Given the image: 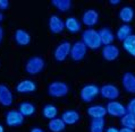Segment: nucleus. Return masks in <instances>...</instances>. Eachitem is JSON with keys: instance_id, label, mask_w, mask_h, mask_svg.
<instances>
[{"instance_id": "obj_30", "label": "nucleus", "mask_w": 135, "mask_h": 132, "mask_svg": "<svg viewBox=\"0 0 135 132\" xmlns=\"http://www.w3.org/2000/svg\"><path fill=\"white\" fill-rule=\"evenodd\" d=\"M126 108H127V113H129V114H132V115L135 116V97L128 102Z\"/></svg>"}, {"instance_id": "obj_3", "label": "nucleus", "mask_w": 135, "mask_h": 132, "mask_svg": "<svg viewBox=\"0 0 135 132\" xmlns=\"http://www.w3.org/2000/svg\"><path fill=\"white\" fill-rule=\"evenodd\" d=\"M69 92V87L64 81H52L48 86V94L51 97H64Z\"/></svg>"}, {"instance_id": "obj_19", "label": "nucleus", "mask_w": 135, "mask_h": 132, "mask_svg": "<svg viewBox=\"0 0 135 132\" xmlns=\"http://www.w3.org/2000/svg\"><path fill=\"white\" fill-rule=\"evenodd\" d=\"M134 15H135L134 9H133V7H131V6H123L120 10H119V18H120L122 22H124L125 24L133 20Z\"/></svg>"}, {"instance_id": "obj_32", "label": "nucleus", "mask_w": 135, "mask_h": 132, "mask_svg": "<svg viewBox=\"0 0 135 132\" xmlns=\"http://www.w3.org/2000/svg\"><path fill=\"white\" fill-rule=\"evenodd\" d=\"M106 132H119V130L117 129V128H115V126H109V128H107L106 129Z\"/></svg>"}, {"instance_id": "obj_29", "label": "nucleus", "mask_w": 135, "mask_h": 132, "mask_svg": "<svg viewBox=\"0 0 135 132\" xmlns=\"http://www.w3.org/2000/svg\"><path fill=\"white\" fill-rule=\"evenodd\" d=\"M51 3L55 7H57V9L62 13H66L72 7V1L70 0H52Z\"/></svg>"}, {"instance_id": "obj_34", "label": "nucleus", "mask_w": 135, "mask_h": 132, "mask_svg": "<svg viewBox=\"0 0 135 132\" xmlns=\"http://www.w3.org/2000/svg\"><path fill=\"white\" fill-rule=\"evenodd\" d=\"M30 132H44L41 128H33V129H31V131Z\"/></svg>"}, {"instance_id": "obj_13", "label": "nucleus", "mask_w": 135, "mask_h": 132, "mask_svg": "<svg viewBox=\"0 0 135 132\" xmlns=\"http://www.w3.org/2000/svg\"><path fill=\"white\" fill-rule=\"evenodd\" d=\"M49 29L55 34L61 33L65 29V22L58 15H51L49 18Z\"/></svg>"}, {"instance_id": "obj_5", "label": "nucleus", "mask_w": 135, "mask_h": 132, "mask_svg": "<svg viewBox=\"0 0 135 132\" xmlns=\"http://www.w3.org/2000/svg\"><path fill=\"white\" fill-rule=\"evenodd\" d=\"M70 50H72V43L69 41H62L56 46L54 51V56L57 61L61 62L68 55H70Z\"/></svg>"}, {"instance_id": "obj_27", "label": "nucleus", "mask_w": 135, "mask_h": 132, "mask_svg": "<svg viewBox=\"0 0 135 132\" xmlns=\"http://www.w3.org/2000/svg\"><path fill=\"white\" fill-rule=\"evenodd\" d=\"M120 124L123 125V128H128V129L135 130V116L129 114V113H126L123 118H120Z\"/></svg>"}, {"instance_id": "obj_7", "label": "nucleus", "mask_w": 135, "mask_h": 132, "mask_svg": "<svg viewBox=\"0 0 135 132\" xmlns=\"http://www.w3.org/2000/svg\"><path fill=\"white\" fill-rule=\"evenodd\" d=\"M86 51H88V47H86L83 41H76V42H74V44H72L70 58L74 61H81V60L85 58Z\"/></svg>"}, {"instance_id": "obj_35", "label": "nucleus", "mask_w": 135, "mask_h": 132, "mask_svg": "<svg viewBox=\"0 0 135 132\" xmlns=\"http://www.w3.org/2000/svg\"><path fill=\"white\" fill-rule=\"evenodd\" d=\"M109 2L111 5H119V3H120V0H110Z\"/></svg>"}, {"instance_id": "obj_20", "label": "nucleus", "mask_w": 135, "mask_h": 132, "mask_svg": "<svg viewBox=\"0 0 135 132\" xmlns=\"http://www.w3.org/2000/svg\"><path fill=\"white\" fill-rule=\"evenodd\" d=\"M65 28L70 33H77L81 29V23L75 16H69L65 20Z\"/></svg>"}, {"instance_id": "obj_26", "label": "nucleus", "mask_w": 135, "mask_h": 132, "mask_svg": "<svg viewBox=\"0 0 135 132\" xmlns=\"http://www.w3.org/2000/svg\"><path fill=\"white\" fill-rule=\"evenodd\" d=\"M129 35H132V27L128 24H123L122 26H119L118 31H117V39L119 41H123L127 39Z\"/></svg>"}, {"instance_id": "obj_23", "label": "nucleus", "mask_w": 135, "mask_h": 132, "mask_svg": "<svg viewBox=\"0 0 135 132\" xmlns=\"http://www.w3.org/2000/svg\"><path fill=\"white\" fill-rule=\"evenodd\" d=\"M123 47L129 55L135 56V34H132L123 41Z\"/></svg>"}, {"instance_id": "obj_11", "label": "nucleus", "mask_w": 135, "mask_h": 132, "mask_svg": "<svg viewBox=\"0 0 135 132\" xmlns=\"http://www.w3.org/2000/svg\"><path fill=\"white\" fill-rule=\"evenodd\" d=\"M123 88L129 94H135V75L127 71L122 77Z\"/></svg>"}, {"instance_id": "obj_38", "label": "nucleus", "mask_w": 135, "mask_h": 132, "mask_svg": "<svg viewBox=\"0 0 135 132\" xmlns=\"http://www.w3.org/2000/svg\"><path fill=\"white\" fill-rule=\"evenodd\" d=\"M0 132H5V130H3V126L0 124Z\"/></svg>"}, {"instance_id": "obj_21", "label": "nucleus", "mask_w": 135, "mask_h": 132, "mask_svg": "<svg viewBox=\"0 0 135 132\" xmlns=\"http://www.w3.org/2000/svg\"><path fill=\"white\" fill-rule=\"evenodd\" d=\"M99 35H100V39H101V43L103 45H109L112 44L115 40V35L112 31L108 27H103L99 31Z\"/></svg>"}, {"instance_id": "obj_18", "label": "nucleus", "mask_w": 135, "mask_h": 132, "mask_svg": "<svg viewBox=\"0 0 135 132\" xmlns=\"http://www.w3.org/2000/svg\"><path fill=\"white\" fill-rule=\"evenodd\" d=\"M80 113L75 110H67L62 113L61 115V120L65 124H75L80 121Z\"/></svg>"}, {"instance_id": "obj_10", "label": "nucleus", "mask_w": 135, "mask_h": 132, "mask_svg": "<svg viewBox=\"0 0 135 132\" xmlns=\"http://www.w3.org/2000/svg\"><path fill=\"white\" fill-rule=\"evenodd\" d=\"M37 88L36 82L32 79H24L16 85V92L21 94H31Z\"/></svg>"}, {"instance_id": "obj_1", "label": "nucleus", "mask_w": 135, "mask_h": 132, "mask_svg": "<svg viewBox=\"0 0 135 132\" xmlns=\"http://www.w3.org/2000/svg\"><path fill=\"white\" fill-rule=\"evenodd\" d=\"M82 41L86 45V47L91 49V50H97L102 44L101 43L99 32L93 28H88L82 33Z\"/></svg>"}, {"instance_id": "obj_15", "label": "nucleus", "mask_w": 135, "mask_h": 132, "mask_svg": "<svg viewBox=\"0 0 135 132\" xmlns=\"http://www.w3.org/2000/svg\"><path fill=\"white\" fill-rule=\"evenodd\" d=\"M102 56L107 61H114L119 56V49L114 44L104 45L102 49Z\"/></svg>"}, {"instance_id": "obj_31", "label": "nucleus", "mask_w": 135, "mask_h": 132, "mask_svg": "<svg viewBox=\"0 0 135 132\" xmlns=\"http://www.w3.org/2000/svg\"><path fill=\"white\" fill-rule=\"evenodd\" d=\"M9 1H7V0H0V10H6L8 9L9 7Z\"/></svg>"}, {"instance_id": "obj_25", "label": "nucleus", "mask_w": 135, "mask_h": 132, "mask_svg": "<svg viewBox=\"0 0 135 132\" xmlns=\"http://www.w3.org/2000/svg\"><path fill=\"white\" fill-rule=\"evenodd\" d=\"M42 114L44 118L50 121L52 119H56V116L58 114V108L52 104H47V105H44L42 108Z\"/></svg>"}, {"instance_id": "obj_22", "label": "nucleus", "mask_w": 135, "mask_h": 132, "mask_svg": "<svg viewBox=\"0 0 135 132\" xmlns=\"http://www.w3.org/2000/svg\"><path fill=\"white\" fill-rule=\"evenodd\" d=\"M18 111L21 112V114L24 116H32L36 111V107L30 102H22L18 106Z\"/></svg>"}, {"instance_id": "obj_4", "label": "nucleus", "mask_w": 135, "mask_h": 132, "mask_svg": "<svg viewBox=\"0 0 135 132\" xmlns=\"http://www.w3.org/2000/svg\"><path fill=\"white\" fill-rule=\"evenodd\" d=\"M100 93V88L95 84H88L82 87L80 92L81 99L85 103H90L97 97V95Z\"/></svg>"}, {"instance_id": "obj_28", "label": "nucleus", "mask_w": 135, "mask_h": 132, "mask_svg": "<svg viewBox=\"0 0 135 132\" xmlns=\"http://www.w3.org/2000/svg\"><path fill=\"white\" fill-rule=\"evenodd\" d=\"M104 119H92L90 123V132H103Z\"/></svg>"}, {"instance_id": "obj_24", "label": "nucleus", "mask_w": 135, "mask_h": 132, "mask_svg": "<svg viewBox=\"0 0 135 132\" xmlns=\"http://www.w3.org/2000/svg\"><path fill=\"white\" fill-rule=\"evenodd\" d=\"M65 128H66L65 122L59 118L52 119L49 121V123H48V129L51 132H61L65 130Z\"/></svg>"}, {"instance_id": "obj_8", "label": "nucleus", "mask_w": 135, "mask_h": 132, "mask_svg": "<svg viewBox=\"0 0 135 132\" xmlns=\"http://www.w3.org/2000/svg\"><path fill=\"white\" fill-rule=\"evenodd\" d=\"M100 95L107 99L115 101L120 95V90H119L117 86L112 84H104L103 86L100 87Z\"/></svg>"}, {"instance_id": "obj_16", "label": "nucleus", "mask_w": 135, "mask_h": 132, "mask_svg": "<svg viewBox=\"0 0 135 132\" xmlns=\"http://www.w3.org/2000/svg\"><path fill=\"white\" fill-rule=\"evenodd\" d=\"M86 112L92 119H103L107 114V108L102 105H91L88 107Z\"/></svg>"}, {"instance_id": "obj_9", "label": "nucleus", "mask_w": 135, "mask_h": 132, "mask_svg": "<svg viewBox=\"0 0 135 132\" xmlns=\"http://www.w3.org/2000/svg\"><path fill=\"white\" fill-rule=\"evenodd\" d=\"M24 122V116L21 114L20 111L12 110L6 114V124L8 126H18Z\"/></svg>"}, {"instance_id": "obj_33", "label": "nucleus", "mask_w": 135, "mask_h": 132, "mask_svg": "<svg viewBox=\"0 0 135 132\" xmlns=\"http://www.w3.org/2000/svg\"><path fill=\"white\" fill-rule=\"evenodd\" d=\"M119 132H135V131L132 129H128V128H122V129L119 130Z\"/></svg>"}, {"instance_id": "obj_14", "label": "nucleus", "mask_w": 135, "mask_h": 132, "mask_svg": "<svg viewBox=\"0 0 135 132\" xmlns=\"http://www.w3.org/2000/svg\"><path fill=\"white\" fill-rule=\"evenodd\" d=\"M99 20V13L94 9H88L82 16V22L86 26H94Z\"/></svg>"}, {"instance_id": "obj_12", "label": "nucleus", "mask_w": 135, "mask_h": 132, "mask_svg": "<svg viewBox=\"0 0 135 132\" xmlns=\"http://www.w3.org/2000/svg\"><path fill=\"white\" fill-rule=\"evenodd\" d=\"M13 93L8 86L0 84V104L3 106H10L13 104Z\"/></svg>"}, {"instance_id": "obj_6", "label": "nucleus", "mask_w": 135, "mask_h": 132, "mask_svg": "<svg viewBox=\"0 0 135 132\" xmlns=\"http://www.w3.org/2000/svg\"><path fill=\"white\" fill-rule=\"evenodd\" d=\"M107 113L116 118H123L127 113V108L124 104H122L118 101H110L109 103L106 105Z\"/></svg>"}, {"instance_id": "obj_17", "label": "nucleus", "mask_w": 135, "mask_h": 132, "mask_svg": "<svg viewBox=\"0 0 135 132\" xmlns=\"http://www.w3.org/2000/svg\"><path fill=\"white\" fill-rule=\"evenodd\" d=\"M14 37H15L16 43L18 45H21V46H25V45L30 44V42H31V35H30V33L21 28L15 31Z\"/></svg>"}, {"instance_id": "obj_37", "label": "nucleus", "mask_w": 135, "mask_h": 132, "mask_svg": "<svg viewBox=\"0 0 135 132\" xmlns=\"http://www.w3.org/2000/svg\"><path fill=\"white\" fill-rule=\"evenodd\" d=\"M3 19V15H2V13H1V11H0V22H1Z\"/></svg>"}, {"instance_id": "obj_36", "label": "nucleus", "mask_w": 135, "mask_h": 132, "mask_svg": "<svg viewBox=\"0 0 135 132\" xmlns=\"http://www.w3.org/2000/svg\"><path fill=\"white\" fill-rule=\"evenodd\" d=\"M2 39H3V29L1 26H0V42L2 41Z\"/></svg>"}, {"instance_id": "obj_2", "label": "nucleus", "mask_w": 135, "mask_h": 132, "mask_svg": "<svg viewBox=\"0 0 135 132\" xmlns=\"http://www.w3.org/2000/svg\"><path fill=\"white\" fill-rule=\"evenodd\" d=\"M46 61L41 56H32L25 63V71L31 76H35V75L40 73L43 70Z\"/></svg>"}]
</instances>
